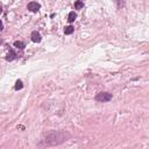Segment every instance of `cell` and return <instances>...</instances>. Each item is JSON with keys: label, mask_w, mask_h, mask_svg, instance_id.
I'll use <instances>...</instances> for the list:
<instances>
[{"label": "cell", "mask_w": 149, "mask_h": 149, "mask_svg": "<svg viewBox=\"0 0 149 149\" xmlns=\"http://www.w3.org/2000/svg\"><path fill=\"white\" fill-rule=\"evenodd\" d=\"M75 7H76L77 9H80V8H83V7H84V4H83L82 1H77V2L75 4Z\"/></svg>", "instance_id": "obj_10"}, {"label": "cell", "mask_w": 149, "mask_h": 149, "mask_svg": "<svg viewBox=\"0 0 149 149\" xmlns=\"http://www.w3.org/2000/svg\"><path fill=\"white\" fill-rule=\"evenodd\" d=\"M112 99V94L108 92H100L96 96V100L99 102H107Z\"/></svg>", "instance_id": "obj_2"}, {"label": "cell", "mask_w": 149, "mask_h": 149, "mask_svg": "<svg viewBox=\"0 0 149 149\" xmlns=\"http://www.w3.org/2000/svg\"><path fill=\"white\" fill-rule=\"evenodd\" d=\"M78 1H82V0H78Z\"/></svg>", "instance_id": "obj_13"}, {"label": "cell", "mask_w": 149, "mask_h": 149, "mask_svg": "<svg viewBox=\"0 0 149 149\" xmlns=\"http://www.w3.org/2000/svg\"><path fill=\"white\" fill-rule=\"evenodd\" d=\"M64 33H65V35H70L74 33V27L72 26H66L65 28H64Z\"/></svg>", "instance_id": "obj_7"}, {"label": "cell", "mask_w": 149, "mask_h": 149, "mask_svg": "<svg viewBox=\"0 0 149 149\" xmlns=\"http://www.w3.org/2000/svg\"><path fill=\"white\" fill-rule=\"evenodd\" d=\"M15 58H17V54L14 53V50L11 49L8 51V54H7V56H6V61L11 62V61H13V59H15Z\"/></svg>", "instance_id": "obj_5"}, {"label": "cell", "mask_w": 149, "mask_h": 149, "mask_svg": "<svg viewBox=\"0 0 149 149\" xmlns=\"http://www.w3.org/2000/svg\"><path fill=\"white\" fill-rule=\"evenodd\" d=\"M2 29H4V25H2V22H1V21H0V32H1Z\"/></svg>", "instance_id": "obj_11"}, {"label": "cell", "mask_w": 149, "mask_h": 149, "mask_svg": "<svg viewBox=\"0 0 149 149\" xmlns=\"http://www.w3.org/2000/svg\"><path fill=\"white\" fill-rule=\"evenodd\" d=\"M76 18H77V14H76L75 12H70L69 17H68V21H69V22H74L76 20Z\"/></svg>", "instance_id": "obj_6"}, {"label": "cell", "mask_w": 149, "mask_h": 149, "mask_svg": "<svg viewBox=\"0 0 149 149\" xmlns=\"http://www.w3.org/2000/svg\"><path fill=\"white\" fill-rule=\"evenodd\" d=\"M30 37H32V41L35 42V43H39V42H41V35H40L39 32H36V30H34L33 33H32L30 35Z\"/></svg>", "instance_id": "obj_4"}, {"label": "cell", "mask_w": 149, "mask_h": 149, "mask_svg": "<svg viewBox=\"0 0 149 149\" xmlns=\"http://www.w3.org/2000/svg\"><path fill=\"white\" fill-rule=\"evenodd\" d=\"M23 88V84H22V82L21 80H17V83H15V90L17 91H19V90H21V89Z\"/></svg>", "instance_id": "obj_9"}, {"label": "cell", "mask_w": 149, "mask_h": 149, "mask_svg": "<svg viewBox=\"0 0 149 149\" xmlns=\"http://www.w3.org/2000/svg\"><path fill=\"white\" fill-rule=\"evenodd\" d=\"M27 8H28L30 12H37L40 8H41V5L39 4V2H36V1H32V2H29L28 4V6H27Z\"/></svg>", "instance_id": "obj_3"}, {"label": "cell", "mask_w": 149, "mask_h": 149, "mask_svg": "<svg viewBox=\"0 0 149 149\" xmlns=\"http://www.w3.org/2000/svg\"><path fill=\"white\" fill-rule=\"evenodd\" d=\"M70 137V134L64 131H53L44 135V137L41 140L42 146H57L65 142Z\"/></svg>", "instance_id": "obj_1"}, {"label": "cell", "mask_w": 149, "mask_h": 149, "mask_svg": "<svg viewBox=\"0 0 149 149\" xmlns=\"http://www.w3.org/2000/svg\"><path fill=\"white\" fill-rule=\"evenodd\" d=\"M14 47L18 48V49H21V50H22L23 48H25V43L21 42V41H15V42H14Z\"/></svg>", "instance_id": "obj_8"}, {"label": "cell", "mask_w": 149, "mask_h": 149, "mask_svg": "<svg viewBox=\"0 0 149 149\" xmlns=\"http://www.w3.org/2000/svg\"><path fill=\"white\" fill-rule=\"evenodd\" d=\"M1 13H2V8L0 7V15H1Z\"/></svg>", "instance_id": "obj_12"}]
</instances>
